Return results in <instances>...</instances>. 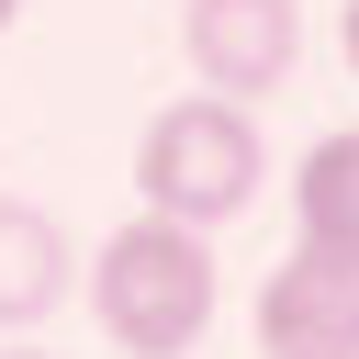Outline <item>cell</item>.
<instances>
[{
  "label": "cell",
  "instance_id": "cell-1",
  "mask_svg": "<svg viewBox=\"0 0 359 359\" xmlns=\"http://www.w3.org/2000/svg\"><path fill=\"white\" fill-rule=\"evenodd\" d=\"M213 303H224V269H213V236L202 224H168V213L135 202L90 247V325L123 359H191L213 337Z\"/></svg>",
  "mask_w": 359,
  "mask_h": 359
},
{
  "label": "cell",
  "instance_id": "cell-2",
  "mask_svg": "<svg viewBox=\"0 0 359 359\" xmlns=\"http://www.w3.org/2000/svg\"><path fill=\"white\" fill-rule=\"evenodd\" d=\"M258 180H269L258 112H236V101H213V90L146 112V135H135V202L168 213V224H202V236H213V224H236V213L258 202Z\"/></svg>",
  "mask_w": 359,
  "mask_h": 359
},
{
  "label": "cell",
  "instance_id": "cell-3",
  "mask_svg": "<svg viewBox=\"0 0 359 359\" xmlns=\"http://www.w3.org/2000/svg\"><path fill=\"white\" fill-rule=\"evenodd\" d=\"M180 56L213 101L258 112L303 67V0H180Z\"/></svg>",
  "mask_w": 359,
  "mask_h": 359
},
{
  "label": "cell",
  "instance_id": "cell-4",
  "mask_svg": "<svg viewBox=\"0 0 359 359\" xmlns=\"http://www.w3.org/2000/svg\"><path fill=\"white\" fill-rule=\"evenodd\" d=\"M258 359H359V258L292 247L258 280Z\"/></svg>",
  "mask_w": 359,
  "mask_h": 359
},
{
  "label": "cell",
  "instance_id": "cell-5",
  "mask_svg": "<svg viewBox=\"0 0 359 359\" xmlns=\"http://www.w3.org/2000/svg\"><path fill=\"white\" fill-rule=\"evenodd\" d=\"M67 292H79V247H67V224H56L45 202H11V191H0V337L45 325Z\"/></svg>",
  "mask_w": 359,
  "mask_h": 359
},
{
  "label": "cell",
  "instance_id": "cell-6",
  "mask_svg": "<svg viewBox=\"0 0 359 359\" xmlns=\"http://www.w3.org/2000/svg\"><path fill=\"white\" fill-rule=\"evenodd\" d=\"M292 247H337V258H359V123H337V135H314L303 146V168H292Z\"/></svg>",
  "mask_w": 359,
  "mask_h": 359
},
{
  "label": "cell",
  "instance_id": "cell-7",
  "mask_svg": "<svg viewBox=\"0 0 359 359\" xmlns=\"http://www.w3.org/2000/svg\"><path fill=\"white\" fill-rule=\"evenodd\" d=\"M337 45H348V79H359V0H348V22H337Z\"/></svg>",
  "mask_w": 359,
  "mask_h": 359
},
{
  "label": "cell",
  "instance_id": "cell-8",
  "mask_svg": "<svg viewBox=\"0 0 359 359\" xmlns=\"http://www.w3.org/2000/svg\"><path fill=\"white\" fill-rule=\"evenodd\" d=\"M0 359H45V348H22V337H11V348H0Z\"/></svg>",
  "mask_w": 359,
  "mask_h": 359
},
{
  "label": "cell",
  "instance_id": "cell-9",
  "mask_svg": "<svg viewBox=\"0 0 359 359\" xmlns=\"http://www.w3.org/2000/svg\"><path fill=\"white\" fill-rule=\"evenodd\" d=\"M11 22H22V0H0V34H11Z\"/></svg>",
  "mask_w": 359,
  "mask_h": 359
}]
</instances>
